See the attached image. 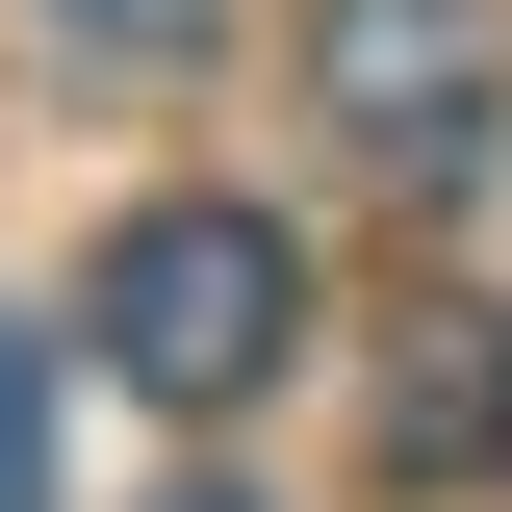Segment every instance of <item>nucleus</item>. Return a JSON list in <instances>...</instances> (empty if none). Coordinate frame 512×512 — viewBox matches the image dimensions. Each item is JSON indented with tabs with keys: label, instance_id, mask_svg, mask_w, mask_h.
Returning a JSON list of instances; mask_svg holds the SVG:
<instances>
[{
	"label": "nucleus",
	"instance_id": "nucleus-1",
	"mask_svg": "<svg viewBox=\"0 0 512 512\" xmlns=\"http://www.w3.org/2000/svg\"><path fill=\"white\" fill-rule=\"evenodd\" d=\"M77 333H103V384H154V410H256V384L308 359V256L256 231V205H128L103 282H77Z\"/></svg>",
	"mask_w": 512,
	"mask_h": 512
},
{
	"label": "nucleus",
	"instance_id": "nucleus-2",
	"mask_svg": "<svg viewBox=\"0 0 512 512\" xmlns=\"http://www.w3.org/2000/svg\"><path fill=\"white\" fill-rule=\"evenodd\" d=\"M308 103H333V154L461 205L512 154V0H308Z\"/></svg>",
	"mask_w": 512,
	"mask_h": 512
},
{
	"label": "nucleus",
	"instance_id": "nucleus-3",
	"mask_svg": "<svg viewBox=\"0 0 512 512\" xmlns=\"http://www.w3.org/2000/svg\"><path fill=\"white\" fill-rule=\"evenodd\" d=\"M359 436H384V487H512V308H410Z\"/></svg>",
	"mask_w": 512,
	"mask_h": 512
},
{
	"label": "nucleus",
	"instance_id": "nucleus-4",
	"mask_svg": "<svg viewBox=\"0 0 512 512\" xmlns=\"http://www.w3.org/2000/svg\"><path fill=\"white\" fill-rule=\"evenodd\" d=\"M0 512H52V359L0 333Z\"/></svg>",
	"mask_w": 512,
	"mask_h": 512
},
{
	"label": "nucleus",
	"instance_id": "nucleus-5",
	"mask_svg": "<svg viewBox=\"0 0 512 512\" xmlns=\"http://www.w3.org/2000/svg\"><path fill=\"white\" fill-rule=\"evenodd\" d=\"M52 26H180V0H52Z\"/></svg>",
	"mask_w": 512,
	"mask_h": 512
},
{
	"label": "nucleus",
	"instance_id": "nucleus-6",
	"mask_svg": "<svg viewBox=\"0 0 512 512\" xmlns=\"http://www.w3.org/2000/svg\"><path fill=\"white\" fill-rule=\"evenodd\" d=\"M180 512H231V487H180Z\"/></svg>",
	"mask_w": 512,
	"mask_h": 512
}]
</instances>
